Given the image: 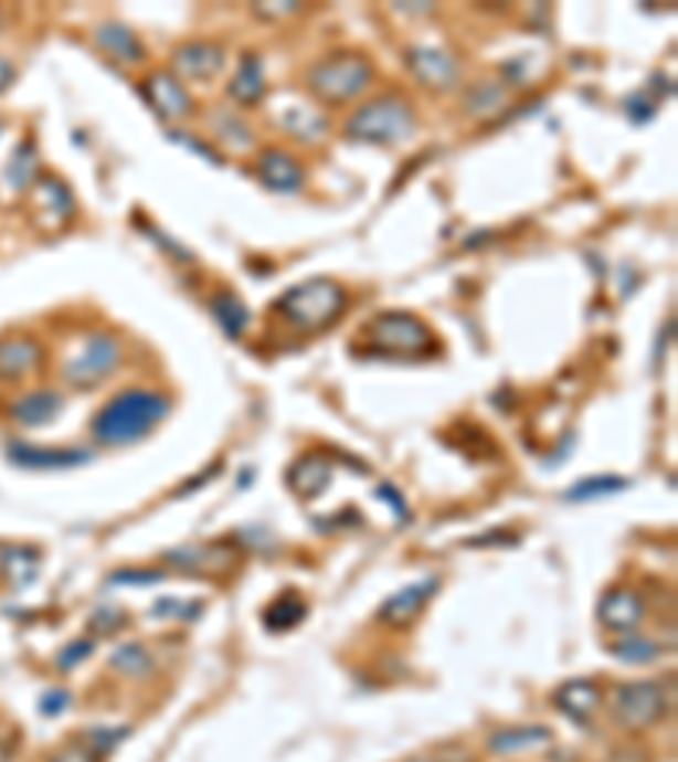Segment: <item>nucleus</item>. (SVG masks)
Wrapping results in <instances>:
<instances>
[{
    "instance_id": "c85d7f7f",
    "label": "nucleus",
    "mask_w": 678,
    "mask_h": 762,
    "mask_svg": "<svg viewBox=\"0 0 678 762\" xmlns=\"http://www.w3.org/2000/svg\"><path fill=\"white\" fill-rule=\"evenodd\" d=\"M306 617V603L288 593V596H278L268 610H265V627L268 631H293L296 624H303Z\"/></svg>"
},
{
    "instance_id": "f3484780",
    "label": "nucleus",
    "mask_w": 678,
    "mask_h": 762,
    "mask_svg": "<svg viewBox=\"0 0 678 762\" xmlns=\"http://www.w3.org/2000/svg\"><path fill=\"white\" fill-rule=\"evenodd\" d=\"M438 590V580L434 576H427L424 583H411V586H404L401 593H394L391 600H386L383 606H380V621H386V624H411L421 610H424V603H427V596Z\"/></svg>"
},
{
    "instance_id": "6e6552de",
    "label": "nucleus",
    "mask_w": 678,
    "mask_h": 762,
    "mask_svg": "<svg viewBox=\"0 0 678 762\" xmlns=\"http://www.w3.org/2000/svg\"><path fill=\"white\" fill-rule=\"evenodd\" d=\"M227 65V51L214 41H183L173 47V75L180 82H214Z\"/></svg>"
},
{
    "instance_id": "0eeeda50",
    "label": "nucleus",
    "mask_w": 678,
    "mask_h": 762,
    "mask_svg": "<svg viewBox=\"0 0 678 762\" xmlns=\"http://www.w3.org/2000/svg\"><path fill=\"white\" fill-rule=\"evenodd\" d=\"M671 698L661 681H624L611 691V716L624 729H648L665 719Z\"/></svg>"
},
{
    "instance_id": "aec40b11",
    "label": "nucleus",
    "mask_w": 678,
    "mask_h": 762,
    "mask_svg": "<svg viewBox=\"0 0 678 762\" xmlns=\"http://www.w3.org/2000/svg\"><path fill=\"white\" fill-rule=\"evenodd\" d=\"M11 414L24 427H44L62 414V396L55 390H34L11 406Z\"/></svg>"
},
{
    "instance_id": "1a4fd4ad",
    "label": "nucleus",
    "mask_w": 678,
    "mask_h": 762,
    "mask_svg": "<svg viewBox=\"0 0 678 762\" xmlns=\"http://www.w3.org/2000/svg\"><path fill=\"white\" fill-rule=\"evenodd\" d=\"M648 617V603L638 590L632 586H614L604 593V600L597 603V621L611 631V634H638V627Z\"/></svg>"
},
{
    "instance_id": "ddd939ff",
    "label": "nucleus",
    "mask_w": 678,
    "mask_h": 762,
    "mask_svg": "<svg viewBox=\"0 0 678 762\" xmlns=\"http://www.w3.org/2000/svg\"><path fill=\"white\" fill-rule=\"evenodd\" d=\"M255 173L275 193H296L306 183L303 163L285 149H262L258 160H255Z\"/></svg>"
},
{
    "instance_id": "c756f323",
    "label": "nucleus",
    "mask_w": 678,
    "mask_h": 762,
    "mask_svg": "<svg viewBox=\"0 0 678 762\" xmlns=\"http://www.w3.org/2000/svg\"><path fill=\"white\" fill-rule=\"evenodd\" d=\"M0 573H8V580L14 586L31 583L34 573H38V552H31V549H8V552H0Z\"/></svg>"
},
{
    "instance_id": "a211bd4d",
    "label": "nucleus",
    "mask_w": 678,
    "mask_h": 762,
    "mask_svg": "<svg viewBox=\"0 0 678 762\" xmlns=\"http://www.w3.org/2000/svg\"><path fill=\"white\" fill-rule=\"evenodd\" d=\"M167 563L190 570V573H227V567H234V555L224 546H190V549H177L167 552Z\"/></svg>"
},
{
    "instance_id": "bb28decb",
    "label": "nucleus",
    "mask_w": 678,
    "mask_h": 762,
    "mask_svg": "<svg viewBox=\"0 0 678 762\" xmlns=\"http://www.w3.org/2000/svg\"><path fill=\"white\" fill-rule=\"evenodd\" d=\"M506 102H509V95L499 82H481L478 88L468 92L465 109L478 119H489V116H499L506 109Z\"/></svg>"
},
{
    "instance_id": "2eb2a0df",
    "label": "nucleus",
    "mask_w": 678,
    "mask_h": 762,
    "mask_svg": "<svg viewBox=\"0 0 678 762\" xmlns=\"http://www.w3.org/2000/svg\"><path fill=\"white\" fill-rule=\"evenodd\" d=\"M95 44H99L106 55L113 62H119V65H142L150 59V51H147V44H142V38L133 28L116 24V21L95 28Z\"/></svg>"
},
{
    "instance_id": "cd10ccee",
    "label": "nucleus",
    "mask_w": 678,
    "mask_h": 762,
    "mask_svg": "<svg viewBox=\"0 0 678 762\" xmlns=\"http://www.w3.org/2000/svg\"><path fill=\"white\" fill-rule=\"evenodd\" d=\"M214 136H218V142L231 146L234 152H248V149H255V133H252V126H248L245 119H241V116H234V113H224V116L214 119Z\"/></svg>"
},
{
    "instance_id": "f03ea898",
    "label": "nucleus",
    "mask_w": 678,
    "mask_h": 762,
    "mask_svg": "<svg viewBox=\"0 0 678 762\" xmlns=\"http://www.w3.org/2000/svg\"><path fill=\"white\" fill-rule=\"evenodd\" d=\"M350 305V292L332 282V278H309L296 288H288L285 295H278L275 313L303 332H319L326 326H332L339 316L347 313Z\"/></svg>"
},
{
    "instance_id": "39448f33",
    "label": "nucleus",
    "mask_w": 678,
    "mask_h": 762,
    "mask_svg": "<svg viewBox=\"0 0 678 762\" xmlns=\"http://www.w3.org/2000/svg\"><path fill=\"white\" fill-rule=\"evenodd\" d=\"M367 346L386 356H421L438 349L431 326L411 313H380L367 322Z\"/></svg>"
},
{
    "instance_id": "f257e3e1",
    "label": "nucleus",
    "mask_w": 678,
    "mask_h": 762,
    "mask_svg": "<svg viewBox=\"0 0 678 762\" xmlns=\"http://www.w3.org/2000/svg\"><path fill=\"white\" fill-rule=\"evenodd\" d=\"M170 396L157 390H123L92 421V437L106 447H129L170 417Z\"/></svg>"
},
{
    "instance_id": "4be33fe9",
    "label": "nucleus",
    "mask_w": 678,
    "mask_h": 762,
    "mask_svg": "<svg viewBox=\"0 0 678 762\" xmlns=\"http://www.w3.org/2000/svg\"><path fill=\"white\" fill-rule=\"evenodd\" d=\"M208 309H211V316L218 319V326L231 336V339H237L241 332L248 329V305L241 301L234 292H227V288H218L214 295H211V301H208Z\"/></svg>"
},
{
    "instance_id": "423d86ee",
    "label": "nucleus",
    "mask_w": 678,
    "mask_h": 762,
    "mask_svg": "<svg viewBox=\"0 0 678 762\" xmlns=\"http://www.w3.org/2000/svg\"><path fill=\"white\" fill-rule=\"evenodd\" d=\"M123 363V342L113 332H88L78 349L65 360L62 373L72 387L88 390V387H99L109 373H116V367Z\"/></svg>"
},
{
    "instance_id": "6ab92c4d",
    "label": "nucleus",
    "mask_w": 678,
    "mask_h": 762,
    "mask_svg": "<svg viewBox=\"0 0 678 762\" xmlns=\"http://www.w3.org/2000/svg\"><path fill=\"white\" fill-rule=\"evenodd\" d=\"M285 478H288V488H293L296 495L312 498V495L326 491V485L332 478V465L326 462V457H319V454H306V457H299L293 468H288Z\"/></svg>"
},
{
    "instance_id": "f8f14e48",
    "label": "nucleus",
    "mask_w": 678,
    "mask_h": 762,
    "mask_svg": "<svg viewBox=\"0 0 678 762\" xmlns=\"http://www.w3.org/2000/svg\"><path fill=\"white\" fill-rule=\"evenodd\" d=\"M142 95H147V102L163 119H187L193 113V98H190L187 85L167 68L142 78Z\"/></svg>"
},
{
    "instance_id": "412c9836",
    "label": "nucleus",
    "mask_w": 678,
    "mask_h": 762,
    "mask_svg": "<svg viewBox=\"0 0 678 762\" xmlns=\"http://www.w3.org/2000/svg\"><path fill=\"white\" fill-rule=\"evenodd\" d=\"M227 95L241 106H258L265 98V72H262V59L258 55H245L237 62V72L227 85Z\"/></svg>"
},
{
    "instance_id": "393cba45",
    "label": "nucleus",
    "mask_w": 678,
    "mask_h": 762,
    "mask_svg": "<svg viewBox=\"0 0 678 762\" xmlns=\"http://www.w3.org/2000/svg\"><path fill=\"white\" fill-rule=\"evenodd\" d=\"M550 729L543 726H532V729H506L492 739V749L502 752V755H512V752H532V749H543L550 745Z\"/></svg>"
},
{
    "instance_id": "b1692460",
    "label": "nucleus",
    "mask_w": 678,
    "mask_h": 762,
    "mask_svg": "<svg viewBox=\"0 0 678 762\" xmlns=\"http://www.w3.org/2000/svg\"><path fill=\"white\" fill-rule=\"evenodd\" d=\"M282 129L299 139V142H319L326 133H329V123L322 113L316 109H306V106H288L285 116H282Z\"/></svg>"
},
{
    "instance_id": "7c9ffc66",
    "label": "nucleus",
    "mask_w": 678,
    "mask_h": 762,
    "mask_svg": "<svg viewBox=\"0 0 678 762\" xmlns=\"http://www.w3.org/2000/svg\"><path fill=\"white\" fill-rule=\"evenodd\" d=\"M611 654L627 660V665H651V660L661 654V647L645 641V637H638V634H624L621 641L611 644Z\"/></svg>"
},
{
    "instance_id": "e433bc0d",
    "label": "nucleus",
    "mask_w": 678,
    "mask_h": 762,
    "mask_svg": "<svg viewBox=\"0 0 678 762\" xmlns=\"http://www.w3.org/2000/svg\"><path fill=\"white\" fill-rule=\"evenodd\" d=\"M72 698L65 695V691H55V695H47L44 698V711H47V716H59V711H62V705H68Z\"/></svg>"
},
{
    "instance_id": "dca6fc26",
    "label": "nucleus",
    "mask_w": 678,
    "mask_h": 762,
    "mask_svg": "<svg viewBox=\"0 0 678 762\" xmlns=\"http://www.w3.org/2000/svg\"><path fill=\"white\" fill-rule=\"evenodd\" d=\"M553 701L560 705L563 716L584 722V719H591L594 711L601 708L604 691H601V685H597V681H591V678H573V681H563V685L557 688Z\"/></svg>"
},
{
    "instance_id": "5701e85b",
    "label": "nucleus",
    "mask_w": 678,
    "mask_h": 762,
    "mask_svg": "<svg viewBox=\"0 0 678 762\" xmlns=\"http://www.w3.org/2000/svg\"><path fill=\"white\" fill-rule=\"evenodd\" d=\"M11 457L24 468H68V465L88 462V451H38L28 444H14Z\"/></svg>"
},
{
    "instance_id": "473e14b6",
    "label": "nucleus",
    "mask_w": 678,
    "mask_h": 762,
    "mask_svg": "<svg viewBox=\"0 0 678 762\" xmlns=\"http://www.w3.org/2000/svg\"><path fill=\"white\" fill-rule=\"evenodd\" d=\"M123 739H126V729H92L82 742H85L95 755H103V752L116 749Z\"/></svg>"
},
{
    "instance_id": "20e7f679",
    "label": "nucleus",
    "mask_w": 678,
    "mask_h": 762,
    "mask_svg": "<svg viewBox=\"0 0 678 762\" xmlns=\"http://www.w3.org/2000/svg\"><path fill=\"white\" fill-rule=\"evenodd\" d=\"M306 85L326 106H350L373 85V65L360 51H336L309 68Z\"/></svg>"
},
{
    "instance_id": "9b49d317",
    "label": "nucleus",
    "mask_w": 678,
    "mask_h": 762,
    "mask_svg": "<svg viewBox=\"0 0 678 762\" xmlns=\"http://www.w3.org/2000/svg\"><path fill=\"white\" fill-rule=\"evenodd\" d=\"M72 211H75V200L62 177L44 173L34 180V221L41 231H62Z\"/></svg>"
},
{
    "instance_id": "7ed1b4c3",
    "label": "nucleus",
    "mask_w": 678,
    "mask_h": 762,
    "mask_svg": "<svg viewBox=\"0 0 678 762\" xmlns=\"http://www.w3.org/2000/svg\"><path fill=\"white\" fill-rule=\"evenodd\" d=\"M417 126L414 102L401 92L377 95L347 119L343 133L353 142H373V146H394L404 142Z\"/></svg>"
},
{
    "instance_id": "4c0bfd02",
    "label": "nucleus",
    "mask_w": 678,
    "mask_h": 762,
    "mask_svg": "<svg viewBox=\"0 0 678 762\" xmlns=\"http://www.w3.org/2000/svg\"><path fill=\"white\" fill-rule=\"evenodd\" d=\"M11 82H14V65L8 59H0V92H4Z\"/></svg>"
},
{
    "instance_id": "4468645a",
    "label": "nucleus",
    "mask_w": 678,
    "mask_h": 762,
    "mask_svg": "<svg viewBox=\"0 0 678 762\" xmlns=\"http://www.w3.org/2000/svg\"><path fill=\"white\" fill-rule=\"evenodd\" d=\"M44 363V349L31 336L0 339V380H24Z\"/></svg>"
},
{
    "instance_id": "f704fd0d",
    "label": "nucleus",
    "mask_w": 678,
    "mask_h": 762,
    "mask_svg": "<svg viewBox=\"0 0 678 762\" xmlns=\"http://www.w3.org/2000/svg\"><path fill=\"white\" fill-rule=\"evenodd\" d=\"M92 647H95L92 641H78V644L65 647V650H62V657H59V668H62V671H72L75 665H82V660L92 654Z\"/></svg>"
},
{
    "instance_id": "9d476101",
    "label": "nucleus",
    "mask_w": 678,
    "mask_h": 762,
    "mask_svg": "<svg viewBox=\"0 0 678 762\" xmlns=\"http://www.w3.org/2000/svg\"><path fill=\"white\" fill-rule=\"evenodd\" d=\"M407 68H411V75H414L424 88H431V92H452V88H458V82H462V65H458V59L448 55V51H442V47H427V44L411 47V51H407Z\"/></svg>"
},
{
    "instance_id": "72a5a7b5",
    "label": "nucleus",
    "mask_w": 678,
    "mask_h": 762,
    "mask_svg": "<svg viewBox=\"0 0 678 762\" xmlns=\"http://www.w3.org/2000/svg\"><path fill=\"white\" fill-rule=\"evenodd\" d=\"M52 762H99V755H95L82 739L78 742H72V745H65V749H59L55 755H52Z\"/></svg>"
},
{
    "instance_id": "a878e982",
    "label": "nucleus",
    "mask_w": 678,
    "mask_h": 762,
    "mask_svg": "<svg viewBox=\"0 0 678 762\" xmlns=\"http://www.w3.org/2000/svg\"><path fill=\"white\" fill-rule=\"evenodd\" d=\"M109 665H113V671H119L123 678H133V681L153 675V657H150V650L142 647V644H123V647H116Z\"/></svg>"
},
{
    "instance_id": "2f4dec72",
    "label": "nucleus",
    "mask_w": 678,
    "mask_h": 762,
    "mask_svg": "<svg viewBox=\"0 0 678 762\" xmlns=\"http://www.w3.org/2000/svg\"><path fill=\"white\" fill-rule=\"evenodd\" d=\"M621 488H627L624 478H607V475H601V478H591V481L573 485V488L566 491V498H570V501H591V498L614 495V491H621Z\"/></svg>"
},
{
    "instance_id": "c9c22d12",
    "label": "nucleus",
    "mask_w": 678,
    "mask_h": 762,
    "mask_svg": "<svg viewBox=\"0 0 678 762\" xmlns=\"http://www.w3.org/2000/svg\"><path fill=\"white\" fill-rule=\"evenodd\" d=\"M92 624L99 627L103 634H113L116 627H123V624H126V617L119 614V610H103L99 617H92Z\"/></svg>"
}]
</instances>
